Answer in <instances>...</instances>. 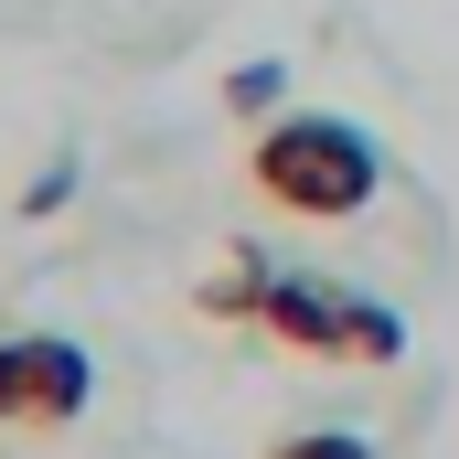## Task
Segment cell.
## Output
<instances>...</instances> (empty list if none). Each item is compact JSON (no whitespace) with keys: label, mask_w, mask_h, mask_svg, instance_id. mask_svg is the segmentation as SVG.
Here are the masks:
<instances>
[{"label":"cell","mask_w":459,"mask_h":459,"mask_svg":"<svg viewBox=\"0 0 459 459\" xmlns=\"http://www.w3.org/2000/svg\"><path fill=\"white\" fill-rule=\"evenodd\" d=\"M97 395V363L65 342V332H11L0 342V428L43 438V428H75Z\"/></svg>","instance_id":"3957f363"},{"label":"cell","mask_w":459,"mask_h":459,"mask_svg":"<svg viewBox=\"0 0 459 459\" xmlns=\"http://www.w3.org/2000/svg\"><path fill=\"white\" fill-rule=\"evenodd\" d=\"M278 86H289L278 65H246V75L225 86V108H235V117H267V108H278Z\"/></svg>","instance_id":"8992f818"},{"label":"cell","mask_w":459,"mask_h":459,"mask_svg":"<svg viewBox=\"0 0 459 459\" xmlns=\"http://www.w3.org/2000/svg\"><path fill=\"white\" fill-rule=\"evenodd\" d=\"M267 278H278V267H267L256 246H235V267L204 278V321H256V310H267Z\"/></svg>","instance_id":"277c9868"},{"label":"cell","mask_w":459,"mask_h":459,"mask_svg":"<svg viewBox=\"0 0 459 459\" xmlns=\"http://www.w3.org/2000/svg\"><path fill=\"white\" fill-rule=\"evenodd\" d=\"M256 332L289 342V352H321V363H395V352H406V321H395L385 299L332 289V278H267Z\"/></svg>","instance_id":"7a4b0ae2"},{"label":"cell","mask_w":459,"mask_h":459,"mask_svg":"<svg viewBox=\"0 0 459 459\" xmlns=\"http://www.w3.org/2000/svg\"><path fill=\"white\" fill-rule=\"evenodd\" d=\"M267 459H374L352 428H289V438H267Z\"/></svg>","instance_id":"5b68a950"},{"label":"cell","mask_w":459,"mask_h":459,"mask_svg":"<svg viewBox=\"0 0 459 459\" xmlns=\"http://www.w3.org/2000/svg\"><path fill=\"white\" fill-rule=\"evenodd\" d=\"M246 182L278 214H299V225H342V214H363L385 193V150L352 117H321V108L310 117H267L256 150H246Z\"/></svg>","instance_id":"6da1fadb"}]
</instances>
